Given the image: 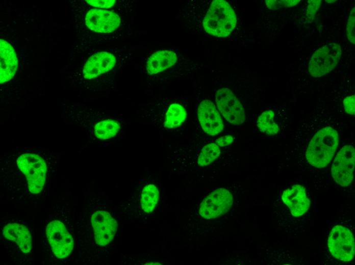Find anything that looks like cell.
Masks as SVG:
<instances>
[{
    "mask_svg": "<svg viewBox=\"0 0 355 265\" xmlns=\"http://www.w3.org/2000/svg\"><path fill=\"white\" fill-rule=\"evenodd\" d=\"M232 202V195L228 190L217 189L204 200L200 205L199 213L206 219L217 218L229 210Z\"/></svg>",
    "mask_w": 355,
    "mask_h": 265,
    "instance_id": "cell-14",
    "label": "cell"
},
{
    "mask_svg": "<svg viewBox=\"0 0 355 265\" xmlns=\"http://www.w3.org/2000/svg\"><path fill=\"white\" fill-rule=\"evenodd\" d=\"M267 7L269 9L277 10L282 7H290L296 5L299 0L266 1Z\"/></svg>",
    "mask_w": 355,
    "mask_h": 265,
    "instance_id": "cell-22",
    "label": "cell"
},
{
    "mask_svg": "<svg viewBox=\"0 0 355 265\" xmlns=\"http://www.w3.org/2000/svg\"><path fill=\"white\" fill-rule=\"evenodd\" d=\"M16 162L27 178L30 192L33 194L40 193L46 179L47 168L45 161L36 153L26 152L19 156Z\"/></svg>",
    "mask_w": 355,
    "mask_h": 265,
    "instance_id": "cell-9",
    "label": "cell"
},
{
    "mask_svg": "<svg viewBox=\"0 0 355 265\" xmlns=\"http://www.w3.org/2000/svg\"><path fill=\"white\" fill-rule=\"evenodd\" d=\"M282 198L294 217L302 215L309 209V199L307 197L305 188L300 185H294L286 190Z\"/></svg>",
    "mask_w": 355,
    "mask_h": 265,
    "instance_id": "cell-16",
    "label": "cell"
},
{
    "mask_svg": "<svg viewBox=\"0 0 355 265\" xmlns=\"http://www.w3.org/2000/svg\"><path fill=\"white\" fill-rule=\"evenodd\" d=\"M256 125L259 130L267 135L274 136L280 130L275 121L274 112L271 109L263 111L258 117Z\"/></svg>",
    "mask_w": 355,
    "mask_h": 265,
    "instance_id": "cell-19",
    "label": "cell"
},
{
    "mask_svg": "<svg viewBox=\"0 0 355 265\" xmlns=\"http://www.w3.org/2000/svg\"><path fill=\"white\" fill-rule=\"evenodd\" d=\"M328 247L333 256L339 260L347 262L354 257V238L345 227L337 225L333 228L328 239Z\"/></svg>",
    "mask_w": 355,
    "mask_h": 265,
    "instance_id": "cell-11",
    "label": "cell"
},
{
    "mask_svg": "<svg viewBox=\"0 0 355 265\" xmlns=\"http://www.w3.org/2000/svg\"><path fill=\"white\" fill-rule=\"evenodd\" d=\"M176 20L192 34L220 41L231 39L238 24L234 6L225 0L187 1Z\"/></svg>",
    "mask_w": 355,
    "mask_h": 265,
    "instance_id": "cell-1",
    "label": "cell"
},
{
    "mask_svg": "<svg viewBox=\"0 0 355 265\" xmlns=\"http://www.w3.org/2000/svg\"><path fill=\"white\" fill-rule=\"evenodd\" d=\"M134 59V51L124 45L116 50H99L93 53L83 66L81 75L84 80L94 83L109 75L115 78L129 66Z\"/></svg>",
    "mask_w": 355,
    "mask_h": 265,
    "instance_id": "cell-5",
    "label": "cell"
},
{
    "mask_svg": "<svg viewBox=\"0 0 355 265\" xmlns=\"http://www.w3.org/2000/svg\"><path fill=\"white\" fill-rule=\"evenodd\" d=\"M81 120L92 141L108 143L120 141L125 137L128 123L121 115L87 109Z\"/></svg>",
    "mask_w": 355,
    "mask_h": 265,
    "instance_id": "cell-6",
    "label": "cell"
},
{
    "mask_svg": "<svg viewBox=\"0 0 355 265\" xmlns=\"http://www.w3.org/2000/svg\"><path fill=\"white\" fill-rule=\"evenodd\" d=\"M337 130L325 126L317 131L310 141L306 153L308 162L317 168H323L328 164L339 143Z\"/></svg>",
    "mask_w": 355,
    "mask_h": 265,
    "instance_id": "cell-8",
    "label": "cell"
},
{
    "mask_svg": "<svg viewBox=\"0 0 355 265\" xmlns=\"http://www.w3.org/2000/svg\"><path fill=\"white\" fill-rule=\"evenodd\" d=\"M190 97L178 95L161 97L140 104L138 117L142 123L150 125L164 133L182 130L190 116Z\"/></svg>",
    "mask_w": 355,
    "mask_h": 265,
    "instance_id": "cell-3",
    "label": "cell"
},
{
    "mask_svg": "<svg viewBox=\"0 0 355 265\" xmlns=\"http://www.w3.org/2000/svg\"><path fill=\"white\" fill-rule=\"evenodd\" d=\"M321 2L320 0H310L308 2L306 15L309 22H311L314 19L319 8Z\"/></svg>",
    "mask_w": 355,
    "mask_h": 265,
    "instance_id": "cell-23",
    "label": "cell"
},
{
    "mask_svg": "<svg viewBox=\"0 0 355 265\" xmlns=\"http://www.w3.org/2000/svg\"><path fill=\"white\" fill-rule=\"evenodd\" d=\"M91 222L96 244L106 246L114 238L118 224L111 215L105 210H97L93 213Z\"/></svg>",
    "mask_w": 355,
    "mask_h": 265,
    "instance_id": "cell-15",
    "label": "cell"
},
{
    "mask_svg": "<svg viewBox=\"0 0 355 265\" xmlns=\"http://www.w3.org/2000/svg\"><path fill=\"white\" fill-rule=\"evenodd\" d=\"M213 99L224 120L235 126L244 124L248 117V97L242 92L240 80L234 74L219 76L213 80Z\"/></svg>",
    "mask_w": 355,
    "mask_h": 265,
    "instance_id": "cell-4",
    "label": "cell"
},
{
    "mask_svg": "<svg viewBox=\"0 0 355 265\" xmlns=\"http://www.w3.org/2000/svg\"><path fill=\"white\" fill-rule=\"evenodd\" d=\"M46 233L57 258L62 259L70 255L74 246L73 239L62 222L57 220L50 222L46 227Z\"/></svg>",
    "mask_w": 355,
    "mask_h": 265,
    "instance_id": "cell-12",
    "label": "cell"
},
{
    "mask_svg": "<svg viewBox=\"0 0 355 265\" xmlns=\"http://www.w3.org/2000/svg\"><path fill=\"white\" fill-rule=\"evenodd\" d=\"M355 8H352L350 10L346 25V35L347 38L351 43H355Z\"/></svg>",
    "mask_w": 355,
    "mask_h": 265,
    "instance_id": "cell-21",
    "label": "cell"
},
{
    "mask_svg": "<svg viewBox=\"0 0 355 265\" xmlns=\"http://www.w3.org/2000/svg\"><path fill=\"white\" fill-rule=\"evenodd\" d=\"M5 238L14 242L24 254L31 252L33 247L32 237L29 229L22 224L9 223L3 228Z\"/></svg>",
    "mask_w": 355,
    "mask_h": 265,
    "instance_id": "cell-18",
    "label": "cell"
},
{
    "mask_svg": "<svg viewBox=\"0 0 355 265\" xmlns=\"http://www.w3.org/2000/svg\"><path fill=\"white\" fill-rule=\"evenodd\" d=\"M335 1H326V2H328L327 3H333Z\"/></svg>",
    "mask_w": 355,
    "mask_h": 265,
    "instance_id": "cell-28",
    "label": "cell"
},
{
    "mask_svg": "<svg viewBox=\"0 0 355 265\" xmlns=\"http://www.w3.org/2000/svg\"><path fill=\"white\" fill-rule=\"evenodd\" d=\"M146 264H160V263H157V262H155V263H146Z\"/></svg>",
    "mask_w": 355,
    "mask_h": 265,
    "instance_id": "cell-27",
    "label": "cell"
},
{
    "mask_svg": "<svg viewBox=\"0 0 355 265\" xmlns=\"http://www.w3.org/2000/svg\"><path fill=\"white\" fill-rule=\"evenodd\" d=\"M354 148L352 145H346L338 152L332 166V175L338 184L346 187L353 179L355 161Z\"/></svg>",
    "mask_w": 355,
    "mask_h": 265,
    "instance_id": "cell-13",
    "label": "cell"
},
{
    "mask_svg": "<svg viewBox=\"0 0 355 265\" xmlns=\"http://www.w3.org/2000/svg\"><path fill=\"white\" fill-rule=\"evenodd\" d=\"M85 2L90 6L98 8L110 9L116 5L118 1L115 0H103V1H89L86 0Z\"/></svg>",
    "mask_w": 355,
    "mask_h": 265,
    "instance_id": "cell-24",
    "label": "cell"
},
{
    "mask_svg": "<svg viewBox=\"0 0 355 265\" xmlns=\"http://www.w3.org/2000/svg\"><path fill=\"white\" fill-rule=\"evenodd\" d=\"M234 140L233 136L225 135L215 139V142L219 147H224L231 144Z\"/></svg>",
    "mask_w": 355,
    "mask_h": 265,
    "instance_id": "cell-26",
    "label": "cell"
},
{
    "mask_svg": "<svg viewBox=\"0 0 355 265\" xmlns=\"http://www.w3.org/2000/svg\"><path fill=\"white\" fill-rule=\"evenodd\" d=\"M341 55V46L336 43H330L319 48L314 52L310 60V74L315 77L327 74L337 65Z\"/></svg>",
    "mask_w": 355,
    "mask_h": 265,
    "instance_id": "cell-10",
    "label": "cell"
},
{
    "mask_svg": "<svg viewBox=\"0 0 355 265\" xmlns=\"http://www.w3.org/2000/svg\"><path fill=\"white\" fill-rule=\"evenodd\" d=\"M159 197V190L154 183H147L143 187L140 203L145 213H149L154 210L158 203Z\"/></svg>",
    "mask_w": 355,
    "mask_h": 265,
    "instance_id": "cell-20",
    "label": "cell"
},
{
    "mask_svg": "<svg viewBox=\"0 0 355 265\" xmlns=\"http://www.w3.org/2000/svg\"><path fill=\"white\" fill-rule=\"evenodd\" d=\"M193 118L196 128L209 136H216L224 128V119L210 95L200 86H196Z\"/></svg>",
    "mask_w": 355,
    "mask_h": 265,
    "instance_id": "cell-7",
    "label": "cell"
},
{
    "mask_svg": "<svg viewBox=\"0 0 355 265\" xmlns=\"http://www.w3.org/2000/svg\"><path fill=\"white\" fill-rule=\"evenodd\" d=\"M355 96L351 95L346 97L343 101V105L345 112L351 115H354L355 113L354 108Z\"/></svg>",
    "mask_w": 355,
    "mask_h": 265,
    "instance_id": "cell-25",
    "label": "cell"
},
{
    "mask_svg": "<svg viewBox=\"0 0 355 265\" xmlns=\"http://www.w3.org/2000/svg\"><path fill=\"white\" fill-rule=\"evenodd\" d=\"M0 83L3 84L10 80L15 75L18 65L15 51L7 41L0 40Z\"/></svg>",
    "mask_w": 355,
    "mask_h": 265,
    "instance_id": "cell-17",
    "label": "cell"
},
{
    "mask_svg": "<svg viewBox=\"0 0 355 265\" xmlns=\"http://www.w3.org/2000/svg\"><path fill=\"white\" fill-rule=\"evenodd\" d=\"M202 67L180 49L171 47L149 51L142 58L140 69L147 86L156 87L189 79Z\"/></svg>",
    "mask_w": 355,
    "mask_h": 265,
    "instance_id": "cell-2",
    "label": "cell"
}]
</instances>
